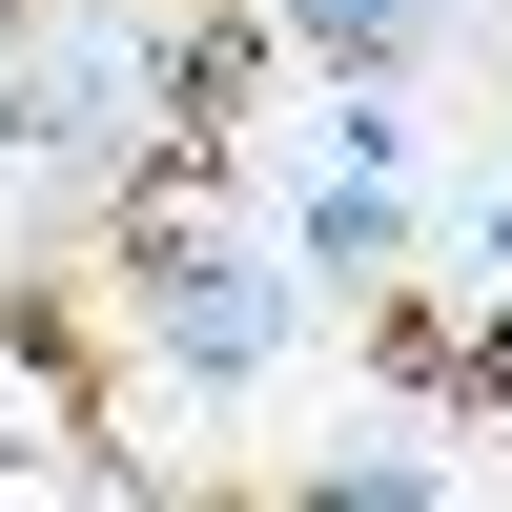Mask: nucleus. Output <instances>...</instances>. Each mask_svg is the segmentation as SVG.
<instances>
[{
    "label": "nucleus",
    "mask_w": 512,
    "mask_h": 512,
    "mask_svg": "<svg viewBox=\"0 0 512 512\" xmlns=\"http://www.w3.org/2000/svg\"><path fill=\"white\" fill-rule=\"evenodd\" d=\"M123 308H144V349L185 369V390H246V369H287V308H308V267H287V246H205L185 205H164V226L123 246Z\"/></svg>",
    "instance_id": "nucleus-1"
},
{
    "label": "nucleus",
    "mask_w": 512,
    "mask_h": 512,
    "mask_svg": "<svg viewBox=\"0 0 512 512\" xmlns=\"http://www.w3.org/2000/svg\"><path fill=\"white\" fill-rule=\"evenodd\" d=\"M308 492H328V512H431L451 472H431V451H328V472H308Z\"/></svg>",
    "instance_id": "nucleus-4"
},
{
    "label": "nucleus",
    "mask_w": 512,
    "mask_h": 512,
    "mask_svg": "<svg viewBox=\"0 0 512 512\" xmlns=\"http://www.w3.org/2000/svg\"><path fill=\"white\" fill-rule=\"evenodd\" d=\"M390 246H410V164H349V144H328L308 185H287V267H308V287H369Z\"/></svg>",
    "instance_id": "nucleus-2"
},
{
    "label": "nucleus",
    "mask_w": 512,
    "mask_h": 512,
    "mask_svg": "<svg viewBox=\"0 0 512 512\" xmlns=\"http://www.w3.org/2000/svg\"><path fill=\"white\" fill-rule=\"evenodd\" d=\"M287 41H308V62H349V82H390L410 41H431V0H267Z\"/></svg>",
    "instance_id": "nucleus-3"
},
{
    "label": "nucleus",
    "mask_w": 512,
    "mask_h": 512,
    "mask_svg": "<svg viewBox=\"0 0 512 512\" xmlns=\"http://www.w3.org/2000/svg\"><path fill=\"white\" fill-rule=\"evenodd\" d=\"M21 472H41V431H21V410H0V492H21Z\"/></svg>",
    "instance_id": "nucleus-5"
}]
</instances>
